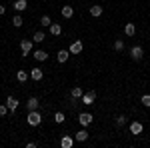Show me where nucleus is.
<instances>
[{"label": "nucleus", "instance_id": "obj_9", "mask_svg": "<svg viewBox=\"0 0 150 148\" xmlns=\"http://www.w3.org/2000/svg\"><path fill=\"white\" fill-rule=\"evenodd\" d=\"M60 146L62 148H72L74 146V138L68 136V134H64V136L60 138Z\"/></svg>", "mask_w": 150, "mask_h": 148}, {"label": "nucleus", "instance_id": "obj_2", "mask_svg": "<svg viewBox=\"0 0 150 148\" xmlns=\"http://www.w3.org/2000/svg\"><path fill=\"white\" fill-rule=\"evenodd\" d=\"M94 100H96V90H88V92H84V94H82V98H80V102L84 104V106H92Z\"/></svg>", "mask_w": 150, "mask_h": 148}, {"label": "nucleus", "instance_id": "obj_17", "mask_svg": "<svg viewBox=\"0 0 150 148\" xmlns=\"http://www.w3.org/2000/svg\"><path fill=\"white\" fill-rule=\"evenodd\" d=\"M74 140H76V142H86V140H88V132H86V130H78V132L74 134Z\"/></svg>", "mask_w": 150, "mask_h": 148}, {"label": "nucleus", "instance_id": "obj_5", "mask_svg": "<svg viewBox=\"0 0 150 148\" xmlns=\"http://www.w3.org/2000/svg\"><path fill=\"white\" fill-rule=\"evenodd\" d=\"M20 50H22V56H30L32 54V40H22Z\"/></svg>", "mask_w": 150, "mask_h": 148}, {"label": "nucleus", "instance_id": "obj_24", "mask_svg": "<svg viewBox=\"0 0 150 148\" xmlns=\"http://www.w3.org/2000/svg\"><path fill=\"white\" fill-rule=\"evenodd\" d=\"M64 120H66L64 112H54V122H56V124H62Z\"/></svg>", "mask_w": 150, "mask_h": 148}, {"label": "nucleus", "instance_id": "obj_7", "mask_svg": "<svg viewBox=\"0 0 150 148\" xmlns=\"http://www.w3.org/2000/svg\"><path fill=\"white\" fill-rule=\"evenodd\" d=\"M32 56H34L36 62H44V60L48 58V52H46V50H40V48H38V50H32Z\"/></svg>", "mask_w": 150, "mask_h": 148}, {"label": "nucleus", "instance_id": "obj_29", "mask_svg": "<svg viewBox=\"0 0 150 148\" xmlns=\"http://www.w3.org/2000/svg\"><path fill=\"white\" fill-rule=\"evenodd\" d=\"M8 112H10V110H8V106H6V104H0V116H6Z\"/></svg>", "mask_w": 150, "mask_h": 148}, {"label": "nucleus", "instance_id": "obj_28", "mask_svg": "<svg viewBox=\"0 0 150 148\" xmlns=\"http://www.w3.org/2000/svg\"><path fill=\"white\" fill-rule=\"evenodd\" d=\"M140 102H142V106H146V108H150V94H144V96L140 98Z\"/></svg>", "mask_w": 150, "mask_h": 148}, {"label": "nucleus", "instance_id": "obj_8", "mask_svg": "<svg viewBox=\"0 0 150 148\" xmlns=\"http://www.w3.org/2000/svg\"><path fill=\"white\" fill-rule=\"evenodd\" d=\"M84 44H82V40H74L72 44H70V54H80Z\"/></svg>", "mask_w": 150, "mask_h": 148}, {"label": "nucleus", "instance_id": "obj_27", "mask_svg": "<svg viewBox=\"0 0 150 148\" xmlns=\"http://www.w3.org/2000/svg\"><path fill=\"white\" fill-rule=\"evenodd\" d=\"M114 50L116 52H122V50H124V40H122V38H118L114 42Z\"/></svg>", "mask_w": 150, "mask_h": 148}, {"label": "nucleus", "instance_id": "obj_23", "mask_svg": "<svg viewBox=\"0 0 150 148\" xmlns=\"http://www.w3.org/2000/svg\"><path fill=\"white\" fill-rule=\"evenodd\" d=\"M22 16H20V14H16V16H14V18H12V26H14V28H20V26H22Z\"/></svg>", "mask_w": 150, "mask_h": 148}, {"label": "nucleus", "instance_id": "obj_13", "mask_svg": "<svg viewBox=\"0 0 150 148\" xmlns=\"http://www.w3.org/2000/svg\"><path fill=\"white\" fill-rule=\"evenodd\" d=\"M56 58H58V62H60V64H64V62L70 58V50H58Z\"/></svg>", "mask_w": 150, "mask_h": 148}, {"label": "nucleus", "instance_id": "obj_10", "mask_svg": "<svg viewBox=\"0 0 150 148\" xmlns=\"http://www.w3.org/2000/svg\"><path fill=\"white\" fill-rule=\"evenodd\" d=\"M12 8H14L16 12H24L26 8H28V2H26V0H14Z\"/></svg>", "mask_w": 150, "mask_h": 148}, {"label": "nucleus", "instance_id": "obj_22", "mask_svg": "<svg viewBox=\"0 0 150 148\" xmlns=\"http://www.w3.org/2000/svg\"><path fill=\"white\" fill-rule=\"evenodd\" d=\"M32 40H34V42H38V44H40V42H44V40H46V34H44V32H42V30H40V32H36V34L32 36Z\"/></svg>", "mask_w": 150, "mask_h": 148}, {"label": "nucleus", "instance_id": "obj_19", "mask_svg": "<svg viewBox=\"0 0 150 148\" xmlns=\"http://www.w3.org/2000/svg\"><path fill=\"white\" fill-rule=\"evenodd\" d=\"M82 94H84V90H82L80 86H74V88L70 90V96H72V98H76V100H80Z\"/></svg>", "mask_w": 150, "mask_h": 148}, {"label": "nucleus", "instance_id": "obj_25", "mask_svg": "<svg viewBox=\"0 0 150 148\" xmlns=\"http://www.w3.org/2000/svg\"><path fill=\"white\" fill-rule=\"evenodd\" d=\"M40 24H42V26H44V28H48V26H50V24H52V18H50V16H48V14H44V16H42V18H40Z\"/></svg>", "mask_w": 150, "mask_h": 148}, {"label": "nucleus", "instance_id": "obj_20", "mask_svg": "<svg viewBox=\"0 0 150 148\" xmlns=\"http://www.w3.org/2000/svg\"><path fill=\"white\" fill-rule=\"evenodd\" d=\"M28 78H30V74H28L26 70H18V72H16V80H18V82H26Z\"/></svg>", "mask_w": 150, "mask_h": 148}, {"label": "nucleus", "instance_id": "obj_3", "mask_svg": "<svg viewBox=\"0 0 150 148\" xmlns=\"http://www.w3.org/2000/svg\"><path fill=\"white\" fill-rule=\"evenodd\" d=\"M92 120H94V116H92L90 112H82V114H78V122H80V124L84 126V128L92 124Z\"/></svg>", "mask_w": 150, "mask_h": 148}, {"label": "nucleus", "instance_id": "obj_12", "mask_svg": "<svg viewBox=\"0 0 150 148\" xmlns=\"http://www.w3.org/2000/svg\"><path fill=\"white\" fill-rule=\"evenodd\" d=\"M142 130H144V126H142V122H138V120H134V122L130 124V132H132V134H140Z\"/></svg>", "mask_w": 150, "mask_h": 148}, {"label": "nucleus", "instance_id": "obj_18", "mask_svg": "<svg viewBox=\"0 0 150 148\" xmlns=\"http://www.w3.org/2000/svg\"><path fill=\"white\" fill-rule=\"evenodd\" d=\"M90 16H94V18L102 16V6H100V4H94V6H90Z\"/></svg>", "mask_w": 150, "mask_h": 148}, {"label": "nucleus", "instance_id": "obj_11", "mask_svg": "<svg viewBox=\"0 0 150 148\" xmlns=\"http://www.w3.org/2000/svg\"><path fill=\"white\" fill-rule=\"evenodd\" d=\"M38 106H40V102H38L36 96H30V98L26 100V108H28V110H38Z\"/></svg>", "mask_w": 150, "mask_h": 148}, {"label": "nucleus", "instance_id": "obj_4", "mask_svg": "<svg viewBox=\"0 0 150 148\" xmlns=\"http://www.w3.org/2000/svg\"><path fill=\"white\" fill-rule=\"evenodd\" d=\"M130 56H132V60H142V56H144V50H142V46H132L130 48Z\"/></svg>", "mask_w": 150, "mask_h": 148}, {"label": "nucleus", "instance_id": "obj_1", "mask_svg": "<svg viewBox=\"0 0 150 148\" xmlns=\"http://www.w3.org/2000/svg\"><path fill=\"white\" fill-rule=\"evenodd\" d=\"M28 124L30 126H40L42 124V116H40V112L38 110H28Z\"/></svg>", "mask_w": 150, "mask_h": 148}, {"label": "nucleus", "instance_id": "obj_14", "mask_svg": "<svg viewBox=\"0 0 150 148\" xmlns=\"http://www.w3.org/2000/svg\"><path fill=\"white\" fill-rule=\"evenodd\" d=\"M48 28H50V34H52V36H60V34H62V26H60L58 22H52Z\"/></svg>", "mask_w": 150, "mask_h": 148}, {"label": "nucleus", "instance_id": "obj_21", "mask_svg": "<svg viewBox=\"0 0 150 148\" xmlns=\"http://www.w3.org/2000/svg\"><path fill=\"white\" fill-rule=\"evenodd\" d=\"M62 16H64V18H72V16H74V8H72V6H62Z\"/></svg>", "mask_w": 150, "mask_h": 148}, {"label": "nucleus", "instance_id": "obj_30", "mask_svg": "<svg viewBox=\"0 0 150 148\" xmlns=\"http://www.w3.org/2000/svg\"><path fill=\"white\" fill-rule=\"evenodd\" d=\"M26 146H28V148H36L38 144H36V142H26Z\"/></svg>", "mask_w": 150, "mask_h": 148}, {"label": "nucleus", "instance_id": "obj_6", "mask_svg": "<svg viewBox=\"0 0 150 148\" xmlns=\"http://www.w3.org/2000/svg\"><path fill=\"white\" fill-rule=\"evenodd\" d=\"M30 78L34 80V82H40V80L44 78V70L38 68V66H36V68H32V70H30Z\"/></svg>", "mask_w": 150, "mask_h": 148}, {"label": "nucleus", "instance_id": "obj_31", "mask_svg": "<svg viewBox=\"0 0 150 148\" xmlns=\"http://www.w3.org/2000/svg\"><path fill=\"white\" fill-rule=\"evenodd\" d=\"M4 12H6V8H4V6H2V4H0V16H2V14H4Z\"/></svg>", "mask_w": 150, "mask_h": 148}, {"label": "nucleus", "instance_id": "obj_16", "mask_svg": "<svg viewBox=\"0 0 150 148\" xmlns=\"http://www.w3.org/2000/svg\"><path fill=\"white\" fill-rule=\"evenodd\" d=\"M124 34L126 36H134L136 34V26H134V22H126L124 24Z\"/></svg>", "mask_w": 150, "mask_h": 148}, {"label": "nucleus", "instance_id": "obj_15", "mask_svg": "<svg viewBox=\"0 0 150 148\" xmlns=\"http://www.w3.org/2000/svg\"><path fill=\"white\" fill-rule=\"evenodd\" d=\"M6 106H8L10 112H14V110L18 108V100H16L14 96H8V98H6Z\"/></svg>", "mask_w": 150, "mask_h": 148}, {"label": "nucleus", "instance_id": "obj_26", "mask_svg": "<svg viewBox=\"0 0 150 148\" xmlns=\"http://www.w3.org/2000/svg\"><path fill=\"white\" fill-rule=\"evenodd\" d=\"M114 122H116V126H118V128H122V126L126 124V116H122V114H120V116H116Z\"/></svg>", "mask_w": 150, "mask_h": 148}]
</instances>
